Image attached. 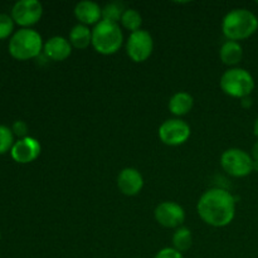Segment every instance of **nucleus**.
Instances as JSON below:
<instances>
[{
	"instance_id": "1",
	"label": "nucleus",
	"mask_w": 258,
	"mask_h": 258,
	"mask_svg": "<svg viewBox=\"0 0 258 258\" xmlns=\"http://www.w3.org/2000/svg\"><path fill=\"white\" fill-rule=\"evenodd\" d=\"M197 211L204 223L222 228L232 223L236 216V198L222 188L208 189L202 194Z\"/></svg>"
},
{
	"instance_id": "2",
	"label": "nucleus",
	"mask_w": 258,
	"mask_h": 258,
	"mask_svg": "<svg viewBox=\"0 0 258 258\" xmlns=\"http://www.w3.org/2000/svg\"><path fill=\"white\" fill-rule=\"evenodd\" d=\"M258 29V18L251 10L238 8L227 13L222 22V30L228 40H243L253 35Z\"/></svg>"
},
{
	"instance_id": "3",
	"label": "nucleus",
	"mask_w": 258,
	"mask_h": 258,
	"mask_svg": "<svg viewBox=\"0 0 258 258\" xmlns=\"http://www.w3.org/2000/svg\"><path fill=\"white\" fill-rule=\"evenodd\" d=\"M44 43L42 35L32 28H20L10 37L8 49L10 55L18 60H28L42 53Z\"/></svg>"
},
{
	"instance_id": "4",
	"label": "nucleus",
	"mask_w": 258,
	"mask_h": 258,
	"mask_svg": "<svg viewBox=\"0 0 258 258\" xmlns=\"http://www.w3.org/2000/svg\"><path fill=\"white\" fill-rule=\"evenodd\" d=\"M122 43L123 34L117 23L101 20L92 29V47L100 54H115Z\"/></svg>"
},
{
	"instance_id": "5",
	"label": "nucleus",
	"mask_w": 258,
	"mask_h": 258,
	"mask_svg": "<svg viewBox=\"0 0 258 258\" xmlns=\"http://www.w3.org/2000/svg\"><path fill=\"white\" fill-rule=\"evenodd\" d=\"M222 91L226 95L234 98L248 97L254 90L253 76L244 68L233 67L222 75L221 77Z\"/></svg>"
},
{
	"instance_id": "6",
	"label": "nucleus",
	"mask_w": 258,
	"mask_h": 258,
	"mask_svg": "<svg viewBox=\"0 0 258 258\" xmlns=\"http://www.w3.org/2000/svg\"><path fill=\"white\" fill-rule=\"evenodd\" d=\"M221 165L229 175L234 178H244L253 171L254 161L251 154L242 149L232 148L222 154Z\"/></svg>"
},
{
	"instance_id": "7",
	"label": "nucleus",
	"mask_w": 258,
	"mask_h": 258,
	"mask_svg": "<svg viewBox=\"0 0 258 258\" xmlns=\"http://www.w3.org/2000/svg\"><path fill=\"white\" fill-rule=\"evenodd\" d=\"M154 50V39L148 30L140 29L128 35L126 42V53L136 63L145 62Z\"/></svg>"
},
{
	"instance_id": "8",
	"label": "nucleus",
	"mask_w": 258,
	"mask_h": 258,
	"mask_svg": "<svg viewBox=\"0 0 258 258\" xmlns=\"http://www.w3.org/2000/svg\"><path fill=\"white\" fill-rule=\"evenodd\" d=\"M190 126L180 118H169L159 127V138L168 146H179L190 138Z\"/></svg>"
},
{
	"instance_id": "9",
	"label": "nucleus",
	"mask_w": 258,
	"mask_h": 258,
	"mask_svg": "<svg viewBox=\"0 0 258 258\" xmlns=\"http://www.w3.org/2000/svg\"><path fill=\"white\" fill-rule=\"evenodd\" d=\"M10 15L15 24L22 28H30L42 18L43 5L38 0H19L13 5Z\"/></svg>"
},
{
	"instance_id": "10",
	"label": "nucleus",
	"mask_w": 258,
	"mask_h": 258,
	"mask_svg": "<svg viewBox=\"0 0 258 258\" xmlns=\"http://www.w3.org/2000/svg\"><path fill=\"white\" fill-rule=\"evenodd\" d=\"M154 217L165 228H179L185 221V211L175 202H163L155 208Z\"/></svg>"
},
{
	"instance_id": "11",
	"label": "nucleus",
	"mask_w": 258,
	"mask_h": 258,
	"mask_svg": "<svg viewBox=\"0 0 258 258\" xmlns=\"http://www.w3.org/2000/svg\"><path fill=\"white\" fill-rule=\"evenodd\" d=\"M40 151H42V146L39 141L32 136H27V138L15 141L10 150V155L13 160L17 163L29 164L40 155Z\"/></svg>"
},
{
	"instance_id": "12",
	"label": "nucleus",
	"mask_w": 258,
	"mask_h": 258,
	"mask_svg": "<svg viewBox=\"0 0 258 258\" xmlns=\"http://www.w3.org/2000/svg\"><path fill=\"white\" fill-rule=\"evenodd\" d=\"M144 186L143 174L135 168H125L117 176V188L123 196H138Z\"/></svg>"
},
{
	"instance_id": "13",
	"label": "nucleus",
	"mask_w": 258,
	"mask_h": 258,
	"mask_svg": "<svg viewBox=\"0 0 258 258\" xmlns=\"http://www.w3.org/2000/svg\"><path fill=\"white\" fill-rule=\"evenodd\" d=\"M72 48L73 47L67 38L55 35V37L49 38L44 43L43 52L49 59L54 60V62H62L70 57L72 53Z\"/></svg>"
},
{
	"instance_id": "14",
	"label": "nucleus",
	"mask_w": 258,
	"mask_h": 258,
	"mask_svg": "<svg viewBox=\"0 0 258 258\" xmlns=\"http://www.w3.org/2000/svg\"><path fill=\"white\" fill-rule=\"evenodd\" d=\"M75 17L83 25H96L102 20V8L95 2L83 0L75 7Z\"/></svg>"
},
{
	"instance_id": "15",
	"label": "nucleus",
	"mask_w": 258,
	"mask_h": 258,
	"mask_svg": "<svg viewBox=\"0 0 258 258\" xmlns=\"http://www.w3.org/2000/svg\"><path fill=\"white\" fill-rule=\"evenodd\" d=\"M168 106L173 115L180 117V116H184L190 112L194 106V98L190 93L180 91V92H176L171 96Z\"/></svg>"
},
{
	"instance_id": "16",
	"label": "nucleus",
	"mask_w": 258,
	"mask_h": 258,
	"mask_svg": "<svg viewBox=\"0 0 258 258\" xmlns=\"http://www.w3.org/2000/svg\"><path fill=\"white\" fill-rule=\"evenodd\" d=\"M219 57L221 60L227 66H237L243 58V48L241 43L234 42V40H227L222 44L219 50Z\"/></svg>"
},
{
	"instance_id": "17",
	"label": "nucleus",
	"mask_w": 258,
	"mask_h": 258,
	"mask_svg": "<svg viewBox=\"0 0 258 258\" xmlns=\"http://www.w3.org/2000/svg\"><path fill=\"white\" fill-rule=\"evenodd\" d=\"M70 43L73 48L77 49H86L92 44V30L83 24H77L71 29Z\"/></svg>"
},
{
	"instance_id": "18",
	"label": "nucleus",
	"mask_w": 258,
	"mask_h": 258,
	"mask_svg": "<svg viewBox=\"0 0 258 258\" xmlns=\"http://www.w3.org/2000/svg\"><path fill=\"white\" fill-rule=\"evenodd\" d=\"M193 244V236H191L190 229L186 227H179L173 234V248L179 252H185Z\"/></svg>"
},
{
	"instance_id": "19",
	"label": "nucleus",
	"mask_w": 258,
	"mask_h": 258,
	"mask_svg": "<svg viewBox=\"0 0 258 258\" xmlns=\"http://www.w3.org/2000/svg\"><path fill=\"white\" fill-rule=\"evenodd\" d=\"M121 24L125 29L130 30L131 33L138 32L141 29V24H143V18L141 14L136 9L128 8L123 12L122 18H121Z\"/></svg>"
},
{
	"instance_id": "20",
	"label": "nucleus",
	"mask_w": 258,
	"mask_h": 258,
	"mask_svg": "<svg viewBox=\"0 0 258 258\" xmlns=\"http://www.w3.org/2000/svg\"><path fill=\"white\" fill-rule=\"evenodd\" d=\"M125 10L126 9L123 8L122 3H108V4L105 5V8H102V20H107V22L117 23L118 24V22H121V18H122Z\"/></svg>"
},
{
	"instance_id": "21",
	"label": "nucleus",
	"mask_w": 258,
	"mask_h": 258,
	"mask_svg": "<svg viewBox=\"0 0 258 258\" xmlns=\"http://www.w3.org/2000/svg\"><path fill=\"white\" fill-rule=\"evenodd\" d=\"M14 143V134L12 128L5 125H0V155H4L12 150Z\"/></svg>"
},
{
	"instance_id": "22",
	"label": "nucleus",
	"mask_w": 258,
	"mask_h": 258,
	"mask_svg": "<svg viewBox=\"0 0 258 258\" xmlns=\"http://www.w3.org/2000/svg\"><path fill=\"white\" fill-rule=\"evenodd\" d=\"M14 25L15 23L12 15L0 13V40L7 39L14 34Z\"/></svg>"
},
{
	"instance_id": "23",
	"label": "nucleus",
	"mask_w": 258,
	"mask_h": 258,
	"mask_svg": "<svg viewBox=\"0 0 258 258\" xmlns=\"http://www.w3.org/2000/svg\"><path fill=\"white\" fill-rule=\"evenodd\" d=\"M12 131L14 134V136H18L19 139L27 138L28 134V125L22 120H18L13 123L12 126Z\"/></svg>"
},
{
	"instance_id": "24",
	"label": "nucleus",
	"mask_w": 258,
	"mask_h": 258,
	"mask_svg": "<svg viewBox=\"0 0 258 258\" xmlns=\"http://www.w3.org/2000/svg\"><path fill=\"white\" fill-rule=\"evenodd\" d=\"M154 258H184L183 253L179 251H176L173 247H165V248H161L158 253L155 254Z\"/></svg>"
},
{
	"instance_id": "25",
	"label": "nucleus",
	"mask_w": 258,
	"mask_h": 258,
	"mask_svg": "<svg viewBox=\"0 0 258 258\" xmlns=\"http://www.w3.org/2000/svg\"><path fill=\"white\" fill-rule=\"evenodd\" d=\"M251 156H252V159H253L254 163H258V141H256V143H254V145L252 146Z\"/></svg>"
},
{
	"instance_id": "26",
	"label": "nucleus",
	"mask_w": 258,
	"mask_h": 258,
	"mask_svg": "<svg viewBox=\"0 0 258 258\" xmlns=\"http://www.w3.org/2000/svg\"><path fill=\"white\" fill-rule=\"evenodd\" d=\"M251 105H252V100L249 98V96L248 97L242 98V106H243V107H249Z\"/></svg>"
},
{
	"instance_id": "27",
	"label": "nucleus",
	"mask_w": 258,
	"mask_h": 258,
	"mask_svg": "<svg viewBox=\"0 0 258 258\" xmlns=\"http://www.w3.org/2000/svg\"><path fill=\"white\" fill-rule=\"evenodd\" d=\"M253 133H254V135H256V138L258 139V117H257V120L254 121V125H253Z\"/></svg>"
},
{
	"instance_id": "28",
	"label": "nucleus",
	"mask_w": 258,
	"mask_h": 258,
	"mask_svg": "<svg viewBox=\"0 0 258 258\" xmlns=\"http://www.w3.org/2000/svg\"><path fill=\"white\" fill-rule=\"evenodd\" d=\"M257 5H258V2H257Z\"/></svg>"
}]
</instances>
